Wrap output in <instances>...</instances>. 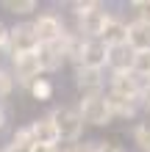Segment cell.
Wrapping results in <instances>:
<instances>
[{"label":"cell","instance_id":"6da1fadb","mask_svg":"<svg viewBox=\"0 0 150 152\" xmlns=\"http://www.w3.org/2000/svg\"><path fill=\"white\" fill-rule=\"evenodd\" d=\"M78 113H81L83 122L98 124V127H103V124H109L114 119V111H111V105H109V97H103V94H83Z\"/></svg>","mask_w":150,"mask_h":152},{"label":"cell","instance_id":"7a4b0ae2","mask_svg":"<svg viewBox=\"0 0 150 152\" xmlns=\"http://www.w3.org/2000/svg\"><path fill=\"white\" fill-rule=\"evenodd\" d=\"M50 119H53V124H56V130H58V141L75 144V141L81 138L83 119H81V113H78L75 108H56L50 113Z\"/></svg>","mask_w":150,"mask_h":152},{"label":"cell","instance_id":"3957f363","mask_svg":"<svg viewBox=\"0 0 150 152\" xmlns=\"http://www.w3.org/2000/svg\"><path fill=\"white\" fill-rule=\"evenodd\" d=\"M8 50L11 56H22V53H36L39 47V39H36V31H33V22H22V25H14L8 31Z\"/></svg>","mask_w":150,"mask_h":152},{"label":"cell","instance_id":"277c9868","mask_svg":"<svg viewBox=\"0 0 150 152\" xmlns=\"http://www.w3.org/2000/svg\"><path fill=\"white\" fill-rule=\"evenodd\" d=\"M142 91H145V83H142V77H136L134 72H120V75L111 77V91H109V94H114V97L139 102Z\"/></svg>","mask_w":150,"mask_h":152},{"label":"cell","instance_id":"5b68a950","mask_svg":"<svg viewBox=\"0 0 150 152\" xmlns=\"http://www.w3.org/2000/svg\"><path fill=\"white\" fill-rule=\"evenodd\" d=\"M109 61V47L100 39H83L81 53H78V66H89V69H103Z\"/></svg>","mask_w":150,"mask_h":152},{"label":"cell","instance_id":"8992f818","mask_svg":"<svg viewBox=\"0 0 150 152\" xmlns=\"http://www.w3.org/2000/svg\"><path fill=\"white\" fill-rule=\"evenodd\" d=\"M33 31H36L39 44H56L67 33L64 31V22H61L56 14H39L36 22H33Z\"/></svg>","mask_w":150,"mask_h":152},{"label":"cell","instance_id":"52a82bcc","mask_svg":"<svg viewBox=\"0 0 150 152\" xmlns=\"http://www.w3.org/2000/svg\"><path fill=\"white\" fill-rule=\"evenodd\" d=\"M11 58H14V75H17V80H20V83L31 86L33 80H39L42 66H39L36 53H22V56H11Z\"/></svg>","mask_w":150,"mask_h":152},{"label":"cell","instance_id":"ba28073f","mask_svg":"<svg viewBox=\"0 0 150 152\" xmlns=\"http://www.w3.org/2000/svg\"><path fill=\"white\" fill-rule=\"evenodd\" d=\"M111 20V14L103 11V6H98L95 11H89L86 17H78V25H81V33L86 39H100V33L106 28V22Z\"/></svg>","mask_w":150,"mask_h":152},{"label":"cell","instance_id":"9c48e42d","mask_svg":"<svg viewBox=\"0 0 150 152\" xmlns=\"http://www.w3.org/2000/svg\"><path fill=\"white\" fill-rule=\"evenodd\" d=\"M134 56H136V53L131 50L128 44L109 47V61H106V66L114 69V75H120V72H134Z\"/></svg>","mask_w":150,"mask_h":152},{"label":"cell","instance_id":"30bf717a","mask_svg":"<svg viewBox=\"0 0 150 152\" xmlns=\"http://www.w3.org/2000/svg\"><path fill=\"white\" fill-rule=\"evenodd\" d=\"M36 58H39V66L42 72H56V69L64 64V50H61V44H39L36 47Z\"/></svg>","mask_w":150,"mask_h":152},{"label":"cell","instance_id":"8fae6325","mask_svg":"<svg viewBox=\"0 0 150 152\" xmlns=\"http://www.w3.org/2000/svg\"><path fill=\"white\" fill-rule=\"evenodd\" d=\"M125 44L134 53H150V25H142V22H128V36H125Z\"/></svg>","mask_w":150,"mask_h":152},{"label":"cell","instance_id":"7c38bea8","mask_svg":"<svg viewBox=\"0 0 150 152\" xmlns=\"http://www.w3.org/2000/svg\"><path fill=\"white\" fill-rule=\"evenodd\" d=\"M75 83H78V88H83L86 94H100V86H103V69L78 66V69H75Z\"/></svg>","mask_w":150,"mask_h":152},{"label":"cell","instance_id":"4fadbf2b","mask_svg":"<svg viewBox=\"0 0 150 152\" xmlns=\"http://www.w3.org/2000/svg\"><path fill=\"white\" fill-rule=\"evenodd\" d=\"M28 130H31V136H33V144H58V130H56V124H53L50 116L36 119Z\"/></svg>","mask_w":150,"mask_h":152},{"label":"cell","instance_id":"5bb4252c","mask_svg":"<svg viewBox=\"0 0 150 152\" xmlns=\"http://www.w3.org/2000/svg\"><path fill=\"white\" fill-rule=\"evenodd\" d=\"M125 36H128V25L117 20V17H111L109 22H106V28L100 33V42L106 47H117V44H125Z\"/></svg>","mask_w":150,"mask_h":152},{"label":"cell","instance_id":"9a60e30c","mask_svg":"<svg viewBox=\"0 0 150 152\" xmlns=\"http://www.w3.org/2000/svg\"><path fill=\"white\" fill-rule=\"evenodd\" d=\"M3 152H33V136H31V130L28 127L17 130L14 138H11V144H8Z\"/></svg>","mask_w":150,"mask_h":152},{"label":"cell","instance_id":"2e32d148","mask_svg":"<svg viewBox=\"0 0 150 152\" xmlns=\"http://www.w3.org/2000/svg\"><path fill=\"white\" fill-rule=\"evenodd\" d=\"M109 105H111L114 116H134L139 102H131V100H122V97H114V94H109Z\"/></svg>","mask_w":150,"mask_h":152},{"label":"cell","instance_id":"e0dca14e","mask_svg":"<svg viewBox=\"0 0 150 152\" xmlns=\"http://www.w3.org/2000/svg\"><path fill=\"white\" fill-rule=\"evenodd\" d=\"M3 8L11 14H31L36 11V3L33 0H3Z\"/></svg>","mask_w":150,"mask_h":152},{"label":"cell","instance_id":"ac0fdd59","mask_svg":"<svg viewBox=\"0 0 150 152\" xmlns=\"http://www.w3.org/2000/svg\"><path fill=\"white\" fill-rule=\"evenodd\" d=\"M134 75L136 77H150V53H136L134 56Z\"/></svg>","mask_w":150,"mask_h":152},{"label":"cell","instance_id":"d6986e66","mask_svg":"<svg viewBox=\"0 0 150 152\" xmlns=\"http://www.w3.org/2000/svg\"><path fill=\"white\" fill-rule=\"evenodd\" d=\"M134 138H136V144H139L142 152H150V124H136Z\"/></svg>","mask_w":150,"mask_h":152},{"label":"cell","instance_id":"ffe728a7","mask_svg":"<svg viewBox=\"0 0 150 152\" xmlns=\"http://www.w3.org/2000/svg\"><path fill=\"white\" fill-rule=\"evenodd\" d=\"M31 94L36 97V100H47V97L53 94V86L47 83L45 77H39V80H33V83H31Z\"/></svg>","mask_w":150,"mask_h":152},{"label":"cell","instance_id":"44dd1931","mask_svg":"<svg viewBox=\"0 0 150 152\" xmlns=\"http://www.w3.org/2000/svg\"><path fill=\"white\" fill-rule=\"evenodd\" d=\"M134 11H136V17H139L142 25H150V0H136Z\"/></svg>","mask_w":150,"mask_h":152},{"label":"cell","instance_id":"7402d4cb","mask_svg":"<svg viewBox=\"0 0 150 152\" xmlns=\"http://www.w3.org/2000/svg\"><path fill=\"white\" fill-rule=\"evenodd\" d=\"M11 88H14V77L8 75V72H3V69H0V100L11 94Z\"/></svg>","mask_w":150,"mask_h":152},{"label":"cell","instance_id":"603a6c76","mask_svg":"<svg viewBox=\"0 0 150 152\" xmlns=\"http://www.w3.org/2000/svg\"><path fill=\"white\" fill-rule=\"evenodd\" d=\"M64 152H98V144H81V141H75V144H67Z\"/></svg>","mask_w":150,"mask_h":152},{"label":"cell","instance_id":"cb8c5ba5","mask_svg":"<svg viewBox=\"0 0 150 152\" xmlns=\"http://www.w3.org/2000/svg\"><path fill=\"white\" fill-rule=\"evenodd\" d=\"M100 3H72V8H75V17H86L89 11H95Z\"/></svg>","mask_w":150,"mask_h":152},{"label":"cell","instance_id":"d4e9b609","mask_svg":"<svg viewBox=\"0 0 150 152\" xmlns=\"http://www.w3.org/2000/svg\"><path fill=\"white\" fill-rule=\"evenodd\" d=\"M33 152H58V144H33Z\"/></svg>","mask_w":150,"mask_h":152},{"label":"cell","instance_id":"484cf974","mask_svg":"<svg viewBox=\"0 0 150 152\" xmlns=\"http://www.w3.org/2000/svg\"><path fill=\"white\" fill-rule=\"evenodd\" d=\"M139 105H142L145 111H150V88L145 86V91H142V97H139Z\"/></svg>","mask_w":150,"mask_h":152},{"label":"cell","instance_id":"4316f807","mask_svg":"<svg viewBox=\"0 0 150 152\" xmlns=\"http://www.w3.org/2000/svg\"><path fill=\"white\" fill-rule=\"evenodd\" d=\"M98 152H122L117 144H98Z\"/></svg>","mask_w":150,"mask_h":152},{"label":"cell","instance_id":"83f0119b","mask_svg":"<svg viewBox=\"0 0 150 152\" xmlns=\"http://www.w3.org/2000/svg\"><path fill=\"white\" fill-rule=\"evenodd\" d=\"M6 42H8V31H6V25L0 22V47H3Z\"/></svg>","mask_w":150,"mask_h":152},{"label":"cell","instance_id":"f1b7e54d","mask_svg":"<svg viewBox=\"0 0 150 152\" xmlns=\"http://www.w3.org/2000/svg\"><path fill=\"white\" fill-rule=\"evenodd\" d=\"M6 127V111H3V105H0V130Z\"/></svg>","mask_w":150,"mask_h":152},{"label":"cell","instance_id":"f546056e","mask_svg":"<svg viewBox=\"0 0 150 152\" xmlns=\"http://www.w3.org/2000/svg\"><path fill=\"white\" fill-rule=\"evenodd\" d=\"M145 86H147V88H150V77H145Z\"/></svg>","mask_w":150,"mask_h":152}]
</instances>
